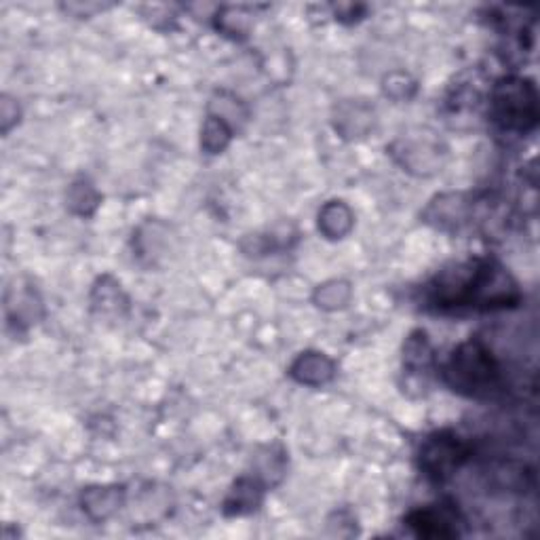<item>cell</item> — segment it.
<instances>
[{
	"instance_id": "cell-5",
	"label": "cell",
	"mask_w": 540,
	"mask_h": 540,
	"mask_svg": "<svg viewBox=\"0 0 540 540\" xmlns=\"http://www.w3.org/2000/svg\"><path fill=\"white\" fill-rule=\"evenodd\" d=\"M471 443L454 431H437L422 441L418 450V469L422 475L443 484L471 458Z\"/></svg>"
},
{
	"instance_id": "cell-10",
	"label": "cell",
	"mask_w": 540,
	"mask_h": 540,
	"mask_svg": "<svg viewBox=\"0 0 540 540\" xmlns=\"http://www.w3.org/2000/svg\"><path fill=\"white\" fill-rule=\"evenodd\" d=\"M289 376L304 387H325L336 378V363L325 353L306 351L296 357L289 368Z\"/></svg>"
},
{
	"instance_id": "cell-9",
	"label": "cell",
	"mask_w": 540,
	"mask_h": 540,
	"mask_svg": "<svg viewBox=\"0 0 540 540\" xmlns=\"http://www.w3.org/2000/svg\"><path fill=\"white\" fill-rule=\"evenodd\" d=\"M7 317L17 330H28L30 325L43 319V302L32 285L9 287L7 292Z\"/></svg>"
},
{
	"instance_id": "cell-6",
	"label": "cell",
	"mask_w": 540,
	"mask_h": 540,
	"mask_svg": "<svg viewBox=\"0 0 540 540\" xmlns=\"http://www.w3.org/2000/svg\"><path fill=\"white\" fill-rule=\"evenodd\" d=\"M403 522L416 536L422 538H456L462 534L465 519H462L454 503L441 500L437 505H427L410 511Z\"/></svg>"
},
{
	"instance_id": "cell-17",
	"label": "cell",
	"mask_w": 540,
	"mask_h": 540,
	"mask_svg": "<svg viewBox=\"0 0 540 540\" xmlns=\"http://www.w3.org/2000/svg\"><path fill=\"white\" fill-rule=\"evenodd\" d=\"M91 304L95 311L102 315H121L127 308V298L123 294L121 283L110 275L98 279L91 292Z\"/></svg>"
},
{
	"instance_id": "cell-23",
	"label": "cell",
	"mask_w": 540,
	"mask_h": 540,
	"mask_svg": "<svg viewBox=\"0 0 540 540\" xmlns=\"http://www.w3.org/2000/svg\"><path fill=\"white\" fill-rule=\"evenodd\" d=\"M384 93L397 102L410 100L412 95L416 93V83L410 79V74L393 72L387 76V79H384Z\"/></svg>"
},
{
	"instance_id": "cell-12",
	"label": "cell",
	"mask_w": 540,
	"mask_h": 540,
	"mask_svg": "<svg viewBox=\"0 0 540 540\" xmlns=\"http://www.w3.org/2000/svg\"><path fill=\"white\" fill-rule=\"evenodd\" d=\"M125 503V488L123 486H89L81 494V507L85 515L93 522H104L112 517Z\"/></svg>"
},
{
	"instance_id": "cell-16",
	"label": "cell",
	"mask_w": 540,
	"mask_h": 540,
	"mask_svg": "<svg viewBox=\"0 0 540 540\" xmlns=\"http://www.w3.org/2000/svg\"><path fill=\"white\" fill-rule=\"evenodd\" d=\"M135 252L142 260H148L150 264L157 262L161 256H165V247L169 245V228L161 222H146L140 226L138 237L133 241Z\"/></svg>"
},
{
	"instance_id": "cell-3",
	"label": "cell",
	"mask_w": 540,
	"mask_h": 540,
	"mask_svg": "<svg viewBox=\"0 0 540 540\" xmlns=\"http://www.w3.org/2000/svg\"><path fill=\"white\" fill-rule=\"evenodd\" d=\"M490 121L505 133L526 135L538 125V91L524 76H505L490 91Z\"/></svg>"
},
{
	"instance_id": "cell-22",
	"label": "cell",
	"mask_w": 540,
	"mask_h": 540,
	"mask_svg": "<svg viewBox=\"0 0 540 540\" xmlns=\"http://www.w3.org/2000/svg\"><path fill=\"white\" fill-rule=\"evenodd\" d=\"M216 28L230 38H245L252 28V15L243 7H222L216 15Z\"/></svg>"
},
{
	"instance_id": "cell-4",
	"label": "cell",
	"mask_w": 540,
	"mask_h": 540,
	"mask_svg": "<svg viewBox=\"0 0 540 540\" xmlns=\"http://www.w3.org/2000/svg\"><path fill=\"white\" fill-rule=\"evenodd\" d=\"M393 161L416 178H431L446 165L448 148L435 133L427 129H418L412 133H403L389 146Z\"/></svg>"
},
{
	"instance_id": "cell-1",
	"label": "cell",
	"mask_w": 540,
	"mask_h": 540,
	"mask_svg": "<svg viewBox=\"0 0 540 540\" xmlns=\"http://www.w3.org/2000/svg\"><path fill=\"white\" fill-rule=\"evenodd\" d=\"M424 300L437 311H505L522 302V289L500 262L473 258L443 268L424 287Z\"/></svg>"
},
{
	"instance_id": "cell-24",
	"label": "cell",
	"mask_w": 540,
	"mask_h": 540,
	"mask_svg": "<svg viewBox=\"0 0 540 540\" xmlns=\"http://www.w3.org/2000/svg\"><path fill=\"white\" fill-rule=\"evenodd\" d=\"M365 7L363 5H338L336 7V19L342 24H355L363 17Z\"/></svg>"
},
{
	"instance_id": "cell-7",
	"label": "cell",
	"mask_w": 540,
	"mask_h": 540,
	"mask_svg": "<svg viewBox=\"0 0 540 540\" xmlns=\"http://www.w3.org/2000/svg\"><path fill=\"white\" fill-rule=\"evenodd\" d=\"M473 216L475 201L467 192H443L422 211V220L443 233H458L473 220Z\"/></svg>"
},
{
	"instance_id": "cell-13",
	"label": "cell",
	"mask_w": 540,
	"mask_h": 540,
	"mask_svg": "<svg viewBox=\"0 0 540 540\" xmlns=\"http://www.w3.org/2000/svg\"><path fill=\"white\" fill-rule=\"evenodd\" d=\"M435 368V351L427 332L414 330L403 342V370L410 378L427 380V374Z\"/></svg>"
},
{
	"instance_id": "cell-21",
	"label": "cell",
	"mask_w": 540,
	"mask_h": 540,
	"mask_svg": "<svg viewBox=\"0 0 540 540\" xmlns=\"http://www.w3.org/2000/svg\"><path fill=\"white\" fill-rule=\"evenodd\" d=\"M233 129H230L222 119L207 114L201 131V148L207 154H220L226 150V146L233 140Z\"/></svg>"
},
{
	"instance_id": "cell-20",
	"label": "cell",
	"mask_w": 540,
	"mask_h": 540,
	"mask_svg": "<svg viewBox=\"0 0 540 540\" xmlns=\"http://www.w3.org/2000/svg\"><path fill=\"white\" fill-rule=\"evenodd\" d=\"M353 300V287L344 279H332L315 289L313 302L323 311H340Z\"/></svg>"
},
{
	"instance_id": "cell-19",
	"label": "cell",
	"mask_w": 540,
	"mask_h": 540,
	"mask_svg": "<svg viewBox=\"0 0 540 540\" xmlns=\"http://www.w3.org/2000/svg\"><path fill=\"white\" fill-rule=\"evenodd\" d=\"M209 114L222 119L233 131H237L249 117L247 106L237 98V95L228 91H218L214 98H211Z\"/></svg>"
},
{
	"instance_id": "cell-18",
	"label": "cell",
	"mask_w": 540,
	"mask_h": 540,
	"mask_svg": "<svg viewBox=\"0 0 540 540\" xmlns=\"http://www.w3.org/2000/svg\"><path fill=\"white\" fill-rule=\"evenodd\" d=\"M100 203H102V195L98 192V188H95L87 178L74 180L68 186L66 205H68V209L72 211L74 216L89 218V216L95 214V209L100 207Z\"/></svg>"
},
{
	"instance_id": "cell-14",
	"label": "cell",
	"mask_w": 540,
	"mask_h": 540,
	"mask_svg": "<svg viewBox=\"0 0 540 540\" xmlns=\"http://www.w3.org/2000/svg\"><path fill=\"white\" fill-rule=\"evenodd\" d=\"M355 226V214L353 209L344 201H330L325 203L319 211V233L330 239L338 241L351 233Z\"/></svg>"
},
{
	"instance_id": "cell-11",
	"label": "cell",
	"mask_w": 540,
	"mask_h": 540,
	"mask_svg": "<svg viewBox=\"0 0 540 540\" xmlns=\"http://www.w3.org/2000/svg\"><path fill=\"white\" fill-rule=\"evenodd\" d=\"M264 492H266V486L254 475L252 477H239L235 481V486L230 488L228 496L224 498V505H222L224 515L241 517V515H249V513L258 511L262 500H264Z\"/></svg>"
},
{
	"instance_id": "cell-15",
	"label": "cell",
	"mask_w": 540,
	"mask_h": 540,
	"mask_svg": "<svg viewBox=\"0 0 540 540\" xmlns=\"http://www.w3.org/2000/svg\"><path fill=\"white\" fill-rule=\"evenodd\" d=\"M287 471V454L279 443H270L256 452L254 456V477L260 479L266 488L281 484Z\"/></svg>"
},
{
	"instance_id": "cell-8",
	"label": "cell",
	"mask_w": 540,
	"mask_h": 540,
	"mask_svg": "<svg viewBox=\"0 0 540 540\" xmlns=\"http://www.w3.org/2000/svg\"><path fill=\"white\" fill-rule=\"evenodd\" d=\"M332 123L344 140H363L376 127V110L365 100H342L334 108Z\"/></svg>"
},
{
	"instance_id": "cell-25",
	"label": "cell",
	"mask_w": 540,
	"mask_h": 540,
	"mask_svg": "<svg viewBox=\"0 0 540 540\" xmlns=\"http://www.w3.org/2000/svg\"><path fill=\"white\" fill-rule=\"evenodd\" d=\"M0 110H3V131L7 133L11 129V125H15L19 121V106L17 102H13L9 95H3V104H0Z\"/></svg>"
},
{
	"instance_id": "cell-2",
	"label": "cell",
	"mask_w": 540,
	"mask_h": 540,
	"mask_svg": "<svg viewBox=\"0 0 540 540\" xmlns=\"http://www.w3.org/2000/svg\"><path fill=\"white\" fill-rule=\"evenodd\" d=\"M441 378L454 393L477 401L496 399L507 389L503 365L481 338H469L458 344L443 363Z\"/></svg>"
}]
</instances>
